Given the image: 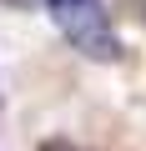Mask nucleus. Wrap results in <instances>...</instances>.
Returning a JSON list of instances; mask_svg holds the SVG:
<instances>
[{
	"instance_id": "1",
	"label": "nucleus",
	"mask_w": 146,
	"mask_h": 151,
	"mask_svg": "<svg viewBox=\"0 0 146 151\" xmlns=\"http://www.w3.org/2000/svg\"><path fill=\"white\" fill-rule=\"evenodd\" d=\"M45 10L55 20V30L70 40V50H81L86 60H116L121 55V40H116V25L106 15V0H45Z\"/></svg>"
}]
</instances>
